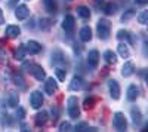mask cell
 <instances>
[{
    "instance_id": "obj_36",
    "label": "cell",
    "mask_w": 148,
    "mask_h": 132,
    "mask_svg": "<svg viewBox=\"0 0 148 132\" xmlns=\"http://www.w3.org/2000/svg\"><path fill=\"white\" fill-rule=\"evenodd\" d=\"M76 131H89V126H88V123L82 122V123H79V125L76 126Z\"/></svg>"
},
{
    "instance_id": "obj_14",
    "label": "cell",
    "mask_w": 148,
    "mask_h": 132,
    "mask_svg": "<svg viewBox=\"0 0 148 132\" xmlns=\"http://www.w3.org/2000/svg\"><path fill=\"white\" fill-rule=\"evenodd\" d=\"M5 34L8 36V37H10V39L18 37V36L21 34V28L18 25H8L6 30H5Z\"/></svg>"
},
{
    "instance_id": "obj_7",
    "label": "cell",
    "mask_w": 148,
    "mask_h": 132,
    "mask_svg": "<svg viewBox=\"0 0 148 132\" xmlns=\"http://www.w3.org/2000/svg\"><path fill=\"white\" fill-rule=\"evenodd\" d=\"M24 47H25V52L30 54V55H37V54L42 52V45L36 40H30Z\"/></svg>"
},
{
    "instance_id": "obj_35",
    "label": "cell",
    "mask_w": 148,
    "mask_h": 132,
    "mask_svg": "<svg viewBox=\"0 0 148 132\" xmlns=\"http://www.w3.org/2000/svg\"><path fill=\"white\" fill-rule=\"evenodd\" d=\"M52 116H53V123H55L58 120V117H59V111H58V107L56 105L52 107Z\"/></svg>"
},
{
    "instance_id": "obj_16",
    "label": "cell",
    "mask_w": 148,
    "mask_h": 132,
    "mask_svg": "<svg viewBox=\"0 0 148 132\" xmlns=\"http://www.w3.org/2000/svg\"><path fill=\"white\" fill-rule=\"evenodd\" d=\"M52 63L55 65H59V64H65V59H64V54L61 52L59 49H55L52 52Z\"/></svg>"
},
{
    "instance_id": "obj_18",
    "label": "cell",
    "mask_w": 148,
    "mask_h": 132,
    "mask_svg": "<svg viewBox=\"0 0 148 132\" xmlns=\"http://www.w3.org/2000/svg\"><path fill=\"white\" fill-rule=\"evenodd\" d=\"M46 122H47V111H40V113L36 114L34 123H36L37 126H43Z\"/></svg>"
},
{
    "instance_id": "obj_4",
    "label": "cell",
    "mask_w": 148,
    "mask_h": 132,
    "mask_svg": "<svg viewBox=\"0 0 148 132\" xmlns=\"http://www.w3.org/2000/svg\"><path fill=\"white\" fill-rule=\"evenodd\" d=\"M113 126L117 131H126L127 122H126L125 114H123V113H114V116H113Z\"/></svg>"
},
{
    "instance_id": "obj_43",
    "label": "cell",
    "mask_w": 148,
    "mask_h": 132,
    "mask_svg": "<svg viewBox=\"0 0 148 132\" xmlns=\"http://www.w3.org/2000/svg\"><path fill=\"white\" fill-rule=\"evenodd\" d=\"M95 2H96L98 5H99V3H102V2H104V0H95Z\"/></svg>"
},
{
    "instance_id": "obj_15",
    "label": "cell",
    "mask_w": 148,
    "mask_h": 132,
    "mask_svg": "<svg viewBox=\"0 0 148 132\" xmlns=\"http://www.w3.org/2000/svg\"><path fill=\"white\" fill-rule=\"evenodd\" d=\"M84 88V80L82 77H74L70 83V91H80Z\"/></svg>"
},
{
    "instance_id": "obj_22",
    "label": "cell",
    "mask_w": 148,
    "mask_h": 132,
    "mask_svg": "<svg viewBox=\"0 0 148 132\" xmlns=\"http://www.w3.org/2000/svg\"><path fill=\"white\" fill-rule=\"evenodd\" d=\"M8 104H9V107H18V104H19V97H18L16 92H10V94H9Z\"/></svg>"
},
{
    "instance_id": "obj_28",
    "label": "cell",
    "mask_w": 148,
    "mask_h": 132,
    "mask_svg": "<svg viewBox=\"0 0 148 132\" xmlns=\"http://www.w3.org/2000/svg\"><path fill=\"white\" fill-rule=\"evenodd\" d=\"M138 22L142 24V25H145V24L148 22V10H142L138 15Z\"/></svg>"
},
{
    "instance_id": "obj_13",
    "label": "cell",
    "mask_w": 148,
    "mask_h": 132,
    "mask_svg": "<svg viewBox=\"0 0 148 132\" xmlns=\"http://www.w3.org/2000/svg\"><path fill=\"white\" fill-rule=\"evenodd\" d=\"M139 97V88L136 85H130L127 88V92H126V98L127 101H135Z\"/></svg>"
},
{
    "instance_id": "obj_24",
    "label": "cell",
    "mask_w": 148,
    "mask_h": 132,
    "mask_svg": "<svg viewBox=\"0 0 148 132\" xmlns=\"http://www.w3.org/2000/svg\"><path fill=\"white\" fill-rule=\"evenodd\" d=\"M104 59L108 63V64H116V61H117V58H116V54L113 52V51H105L104 52Z\"/></svg>"
},
{
    "instance_id": "obj_11",
    "label": "cell",
    "mask_w": 148,
    "mask_h": 132,
    "mask_svg": "<svg viewBox=\"0 0 148 132\" xmlns=\"http://www.w3.org/2000/svg\"><path fill=\"white\" fill-rule=\"evenodd\" d=\"M79 37H80V40L82 42H90L92 40V28L89 27V25H84V27H82V30H80V33H79Z\"/></svg>"
},
{
    "instance_id": "obj_40",
    "label": "cell",
    "mask_w": 148,
    "mask_h": 132,
    "mask_svg": "<svg viewBox=\"0 0 148 132\" xmlns=\"http://www.w3.org/2000/svg\"><path fill=\"white\" fill-rule=\"evenodd\" d=\"M18 2H19V0H9V2H8V8H15L18 5Z\"/></svg>"
},
{
    "instance_id": "obj_12",
    "label": "cell",
    "mask_w": 148,
    "mask_h": 132,
    "mask_svg": "<svg viewBox=\"0 0 148 132\" xmlns=\"http://www.w3.org/2000/svg\"><path fill=\"white\" fill-rule=\"evenodd\" d=\"M98 63H99V52L93 49V51H90L88 54V64L92 68H96L98 67Z\"/></svg>"
},
{
    "instance_id": "obj_21",
    "label": "cell",
    "mask_w": 148,
    "mask_h": 132,
    "mask_svg": "<svg viewBox=\"0 0 148 132\" xmlns=\"http://www.w3.org/2000/svg\"><path fill=\"white\" fill-rule=\"evenodd\" d=\"M45 9L49 12V14H55L56 12V2L55 0H43Z\"/></svg>"
},
{
    "instance_id": "obj_27",
    "label": "cell",
    "mask_w": 148,
    "mask_h": 132,
    "mask_svg": "<svg viewBox=\"0 0 148 132\" xmlns=\"http://www.w3.org/2000/svg\"><path fill=\"white\" fill-rule=\"evenodd\" d=\"M117 39H119V40H129V42H132L130 34H129L127 31H125V30H120V31L117 33Z\"/></svg>"
},
{
    "instance_id": "obj_39",
    "label": "cell",
    "mask_w": 148,
    "mask_h": 132,
    "mask_svg": "<svg viewBox=\"0 0 148 132\" xmlns=\"http://www.w3.org/2000/svg\"><path fill=\"white\" fill-rule=\"evenodd\" d=\"M3 122H5V125H9V126H10L12 123H14V120H12V119H10V116H8V114L5 116V119H3Z\"/></svg>"
},
{
    "instance_id": "obj_6",
    "label": "cell",
    "mask_w": 148,
    "mask_h": 132,
    "mask_svg": "<svg viewBox=\"0 0 148 132\" xmlns=\"http://www.w3.org/2000/svg\"><path fill=\"white\" fill-rule=\"evenodd\" d=\"M108 91H110V95L113 100H119L120 98V85L117 80H110L108 82Z\"/></svg>"
},
{
    "instance_id": "obj_31",
    "label": "cell",
    "mask_w": 148,
    "mask_h": 132,
    "mask_svg": "<svg viewBox=\"0 0 148 132\" xmlns=\"http://www.w3.org/2000/svg\"><path fill=\"white\" fill-rule=\"evenodd\" d=\"M132 16H135V10H133V9H129V10H126L125 14L121 15V21H123V22H125V21H129Z\"/></svg>"
},
{
    "instance_id": "obj_37",
    "label": "cell",
    "mask_w": 148,
    "mask_h": 132,
    "mask_svg": "<svg viewBox=\"0 0 148 132\" xmlns=\"http://www.w3.org/2000/svg\"><path fill=\"white\" fill-rule=\"evenodd\" d=\"M40 27L42 28H49V27H51V21H49V19H42Z\"/></svg>"
},
{
    "instance_id": "obj_26",
    "label": "cell",
    "mask_w": 148,
    "mask_h": 132,
    "mask_svg": "<svg viewBox=\"0 0 148 132\" xmlns=\"http://www.w3.org/2000/svg\"><path fill=\"white\" fill-rule=\"evenodd\" d=\"M55 74H56V77L61 80V82H64L65 80V77H67V71L62 68V67H56V70H55Z\"/></svg>"
},
{
    "instance_id": "obj_9",
    "label": "cell",
    "mask_w": 148,
    "mask_h": 132,
    "mask_svg": "<svg viewBox=\"0 0 148 132\" xmlns=\"http://www.w3.org/2000/svg\"><path fill=\"white\" fill-rule=\"evenodd\" d=\"M74 27H76V22H74V16L73 15H65L64 21H62V28L65 30V33L71 34L74 31Z\"/></svg>"
},
{
    "instance_id": "obj_17",
    "label": "cell",
    "mask_w": 148,
    "mask_h": 132,
    "mask_svg": "<svg viewBox=\"0 0 148 132\" xmlns=\"http://www.w3.org/2000/svg\"><path fill=\"white\" fill-rule=\"evenodd\" d=\"M133 71H135L133 63L127 61V63H125V65L121 67V76H123V77H129V76L133 74Z\"/></svg>"
},
{
    "instance_id": "obj_1",
    "label": "cell",
    "mask_w": 148,
    "mask_h": 132,
    "mask_svg": "<svg viewBox=\"0 0 148 132\" xmlns=\"http://www.w3.org/2000/svg\"><path fill=\"white\" fill-rule=\"evenodd\" d=\"M96 31H98V37L101 40H107L110 39V34H111V22L105 18L99 19L96 24Z\"/></svg>"
},
{
    "instance_id": "obj_41",
    "label": "cell",
    "mask_w": 148,
    "mask_h": 132,
    "mask_svg": "<svg viewBox=\"0 0 148 132\" xmlns=\"http://www.w3.org/2000/svg\"><path fill=\"white\" fill-rule=\"evenodd\" d=\"M3 22H5V15H3V10L0 9V25H2Z\"/></svg>"
},
{
    "instance_id": "obj_10",
    "label": "cell",
    "mask_w": 148,
    "mask_h": 132,
    "mask_svg": "<svg viewBox=\"0 0 148 132\" xmlns=\"http://www.w3.org/2000/svg\"><path fill=\"white\" fill-rule=\"evenodd\" d=\"M58 91V83L53 77H49L46 82H45V92L47 95H53L55 92Z\"/></svg>"
},
{
    "instance_id": "obj_23",
    "label": "cell",
    "mask_w": 148,
    "mask_h": 132,
    "mask_svg": "<svg viewBox=\"0 0 148 132\" xmlns=\"http://www.w3.org/2000/svg\"><path fill=\"white\" fill-rule=\"evenodd\" d=\"M117 51H119V55L121 58H129L130 56V52H129V47L125 45V43H120L117 46Z\"/></svg>"
},
{
    "instance_id": "obj_20",
    "label": "cell",
    "mask_w": 148,
    "mask_h": 132,
    "mask_svg": "<svg viewBox=\"0 0 148 132\" xmlns=\"http://www.w3.org/2000/svg\"><path fill=\"white\" fill-rule=\"evenodd\" d=\"M77 14H79V16L83 18V19H89V18H90V10H89V8H86V6H83V5H80V6L77 8Z\"/></svg>"
},
{
    "instance_id": "obj_29",
    "label": "cell",
    "mask_w": 148,
    "mask_h": 132,
    "mask_svg": "<svg viewBox=\"0 0 148 132\" xmlns=\"http://www.w3.org/2000/svg\"><path fill=\"white\" fill-rule=\"evenodd\" d=\"M104 12L107 15H113V14H116V5H113V3H107L105 6H104Z\"/></svg>"
},
{
    "instance_id": "obj_19",
    "label": "cell",
    "mask_w": 148,
    "mask_h": 132,
    "mask_svg": "<svg viewBox=\"0 0 148 132\" xmlns=\"http://www.w3.org/2000/svg\"><path fill=\"white\" fill-rule=\"evenodd\" d=\"M130 114H132V120L133 123H141L142 120V114H141V110L138 109V107H132V110H130Z\"/></svg>"
},
{
    "instance_id": "obj_42",
    "label": "cell",
    "mask_w": 148,
    "mask_h": 132,
    "mask_svg": "<svg viewBox=\"0 0 148 132\" xmlns=\"http://www.w3.org/2000/svg\"><path fill=\"white\" fill-rule=\"evenodd\" d=\"M135 2H136V5H145L148 0H135Z\"/></svg>"
},
{
    "instance_id": "obj_25",
    "label": "cell",
    "mask_w": 148,
    "mask_h": 132,
    "mask_svg": "<svg viewBox=\"0 0 148 132\" xmlns=\"http://www.w3.org/2000/svg\"><path fill=\"white\" fill-rule=\"evenodd\" d=\"M25 47H24V45H21L19 47H18V49L15 51V59H16V61H22V59H24V56H25Z\"/></svg>"
},
{
    "instance_id": "obj_3",
    "label": "cell",
    "mask_w": 148,
    "mask_h": 132,
    "mask_svg": "<svg viewBox=\"0 0 148 132\" xmlns=\"http://www.w3.org/2000/svg\"><path fill=\"white\" fill-rule=\"evenodd\" d=\"M30 70V73H31V76L36 79V80H39V82H42V80H45L46 79V73H45V70H43V67L42 65H39V64H28L27 65Z\"/></svg>"
},
{
    "instance_id": "obj_32",
    "label": "cell",
    "mask_w": 148,
    "mask_h": 132,
    "mask_svg": "<svg viewBox=\"0 0 148 132\" xmlns=\"http://www.w3.org/2000/svg\"><path fill=\"white\" fill-rule=\"evenodd\" d=\"M14 82H15V85H18V86L24 88V79H22V76H21V74L15 73V74H14Z\"/></svg>"
},
{
    "instance_id": "obj_8",
    "label": "cell",
    "mask_w": 148,
    "mask_h": 132,
    "mask_svg": "<svg viewBox=\"0 0 148 132\" xmlns=\"http://www.w3.org/2000/svg\"><path fill=\"white\" fill-rule=\"evenodd\" d=\"M15 16L19 21H24L30 16V9L27 8V5H19L15 8Z\"/></svg>"
},
{
    "instance_id": "obj_44",
    "label": "cell",
    "mask_w": 148,
    "mask_h": 132,
    "mask_svg": "<svg viewBox=\"0 0 148 132\" xmlns=\"http://www.w3.org/2000/svg\"><path fill=\"white\" fill-rule=\"evenodd\" d=\"M28 2H30V0H28Z\"/></svg>"
},
{
    "instance_id": "obj_5",
    "label": "cell",
    "mask_w": 148,
    "mask_h": 132,
    "mask_svg": "<svg viewBox=\"0 0 148 132\" xmlns=\"http://www.w3.org/2000/svg\"><path fill=\"white\" fill-rule=\"evenodd\" d=\"M30 105L33 107V109H40V107L43 105V94L40 91H34L31 92L30 95Z\"/></svg>"
},
{
    "instance_id": "obj_2",
    "label": "cell",
    "mask_w": 148,
    "mask_h": 132,
    "mask_svg": "<svg viewBox=\"0 0 148 132\" xmlns=\"http://www.w3.org/2000/svg\"><path fill=\"white\" fill-rule=\"evenodd\" d=\"M67 113L71 119H77L80 116V109H79V100L76 97H70L67 101Z\"/></svg>"
},
{
    "instance_id": "obj_38",
    "label": "cell",
    "mask_w": 148,
    "mask_h": 132,
    "mask_svg": "<svg viewBox=\"0 0 148 132\" xmlns=\"http://www.w3.org/2000/svg\"><path fill=\"white\" fill-rule=\"evenodd\" d=\"M0 63H2V64H6L8 63V58H6V55H5L3 51H0Z\"/></svg>"
},
{
    "instance_id": "obj_30",
    "label": "cell",
    "mask_w": 148,
    "mask_h": 132,
    "mask_svg": "<svg viewBox=\"0 0 148 132\" xmlns=\"http://www.w3.org/2000/svg\"><path fill=\"white\" fill-rule=\"evenodd\" d=\"M95 102H96V100L93 98V97H88V98H86L84 100V102H83V105H84V109H92V107L95 105Z\"/></svg>"
},
{
    "instance_id": "obj_33",
    "label": "cell",
    "mask_w": 148,
    "mask_h": 132,
    "mask_svg": "<svg viewBox=\"0 0 148 132\" xmlns=\"http://www.w3.org/2000/svg\"><path fill=\"white\" fill-rule=\"evenodd\" d=\"M16 117L19 120H24V117H25V109L24 107H18L16 109Z\"/></svg>"
},
{
    "instance_id": "obj_34",
    "label": "cell",
    "mask_w": 148,
    "mask_h": 132,
    "mask_svg": "<svg viewBox=\"0 0 148 132\" xmlns=\"http://www.w3.org/2000/svg\"><path fill=\"white\" fill-rule=\"evenodd\" d=\"M59 131H61V132L71 131V125H70V122H62V123L59 125Z\"/></svg>"
}]
</instances>
